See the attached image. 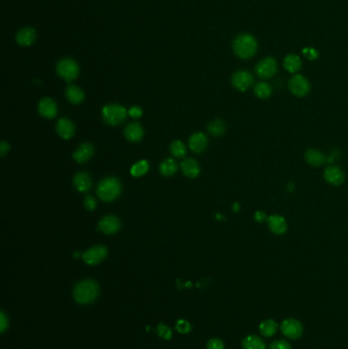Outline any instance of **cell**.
I'll use <instances>...</instances> for the list:
<instances>
[{
	"mask_svg": "<svg viewBox=\"0 0 348 349\" xmlns=\"http://www.w3.org/2000/svg\"><path fill=\"white\" fill-rule=\"evenodd\" d=\"M233 50L239 59L248 60L256 53L257 42L250 34H239L233 40Z\"/></svg>",
	"mask_w": 348,
	"mask_h": 349,
	"instance_id": "cell-1",
	"label": "cell"
},
{
	"mask_svg": "<svg viewBox=\"0 0 348 349\" xmlns=\"http://www.w3.org/2000/svg\"><path fill=\"white\" fill-rule=\"evenodd\" d=\"M98 295V285L92 280H84L74 288V298L81 304L93 302Z\"/></svg>",
	"mask_w": 348,
	"mask_h": 349,
	"instance_id": "cell-2",
	"label": "cell"
},
{
	"mask_svg": "<svg viewBox=\"0 0 348 349\" xmlns=\"http://www.w3.org/2000/svg\"><path fill=\"white\" fill-rule=\"evenodd\" d=\"M122 191L121 182L117 178H106L102 180L97 187L98 197L105 202L117 199Z\"/></svg>",
	"mask_w": 348,
	"mask_h": 349,
	"instance_id": "cell-3",
	"label": "cell"
},
{
	"mask_svg": "<svg viewBox=\"0 0 348 349\" xmlns=\"http://www.w3.org/2000/svg\"><path fill=\"white\" fill-rule=\"evenodd\" d=\"M127 110L125 107L119 104H109L103 107L102 117L103 120L112 126L122 124L127 118Z\"/></svg>",
	"mask_w": 348,
	"mask_h": 349,
	"instance_id": "cell-4",
	"label": "cell"
},
{
	"mask_svg": "<svg viewBox=\"0 0 348 349\" xmlns=\"http://www.w3.org/2000/svg\"><path fill=\"white\" fill-rule=\"evenodd\" d=\"M79 66L73 59H64L56 65V73L67 82H72L79 75Z\"/></svg>",
	"mask_w": 348,
	"mask_h": 349,
	"instance_id": "cell-5",
	"label": "cell"
},
{
	"mask_svg": "<svg viewBox=\"0 0 348 349\" xmlns=\"http://www.w3.org/2000/svg\"><path fill=\"white\" fill-rule=\"evenodd\" d=\"M289 89L297 97H304L310 91V84L306 78L301 75H294L289 80Z\"/></svg>",
	"mask_w": 348,
	"mask_h": 349,
	"instance_id": "cell-6",
	"label": "cell"
},
{
	"mask_svg": "<svg viewBox=\"0 0 348 349\" xmlns=\"http://www.w3.org/2000/svg\"><path fill=\"white\" fill-rule=\"evenodd\" d=\"M282 333L290 340H297L302 336L303 327L301 323L295 318H286L281 326Z\"/></svg>",
	"mask_w": 348,
	"mask_h": 349,
	"instance_id": "cell-7",
	"label": "cell"
},
{
	"mask_svg": "<svg viewBox=\"0 0 348 349\" xmlns=\"http://www.w3.org/2000/svg\"><path fill=\"white\" fill-rule=\"evenodd\" d=\"M278 65L275 59L268 56L259 61L255 67V72L257 76L262 79H270L277 73Z\"/></svg>",
	"mask_w": 348,
	"mask_h": 349,
	"instance_id": "cell-8",
	"label": "cell"
},
{
	"mask_svg": "<svg viewBox=\"0 0 348 349\" xmlns=\"http://www.w3.org/2000/svg\"><path fill=\"white\" fill-rule=\"evenodd\" d=\"M107 255V249L105 246L97 245L88 249L83 254L84 261L89 266H95L101 263Z\"/></svg>",
	"mask_w": 348,
	"mask_h": 349,
	"instance_id": "cell-9",
	"label": "cell"
},
{
	"mask_svg": "<svg viewBox=\"0 0 348 349\" xmlns=\"http://www.w3.org/2000/svg\"><path fill=\"white\" fill-rule=\"evenodd\" d=\"M253 83L252 75L244 70L237 71L232 77V85L239 91H246Z\"/></svg>",
	"mask_w": 348,
	"mask_h": 349,
	"instance_id": "cell-10",
	"label": "cell"
},
{
	"mask_svg": "<svg viewBox=\"0 0 348 349\" xmlns=\"http://www.w3.org/2000/svg\"><path fill=\"white\" fill-rule=\"evenodd\" d=\"M324 178L329 184L333 186H339L344 182L345 174L339 166L329 165L324 171Z\"/></svg>",
	"mask_w": 348,
	"mask_h": 349,
	"instance_id": "cell-11",
	"label": "cell"
},
{
	"mask_svg": "<svg viewBox=\"0 0 348 349\" xmlns=\"http://www.w3.org/2000/svg\"><path fill=\"white\" fill-rule=\"evenodd\" d=\"M99 229L107 235L115 234L121 229V222L120 220L114 216H106L101 219V221L98 224Z\"/></svg>",
	"mask_w": 348,
	"mask_h": 349,
	"instance_id": "cell-12",
	"label": "cell"
},
{
	"mask_svg": "<svg viewBox=\"0 0 348 349\" xmlns=\"http://www.w3.org/2000/svg\"><path fill=\"white\" fill-rule=\"evenodd\" d=\"M268 226L270 230L276 235H283L287 231V222L286 220L279 215H272L268 218Z\"/></svg>",
	"mask_w": 348,
	"mask_h": 349,
	"instance_id": "cell-13",
	"label": "cell"
},
{
	"mask_svg": "<svg viewBox=\"0 0 348 349\" xmlns=\"http://www.w3.org/2000/svg\"><path fill=\"white\" fill-rule=\"evenodd\" d=\"M208 146V138L204 133H194L189 139V147L195 153H201Z\"/></svg>",
	"mask_w": 348,
	"mask_h": 349,
	"instance_id": "cell-14",
	"label": "cell"
},
{
	"mask_svg": "<svg viewBox=\"0 0 348 349\" xmlns=\"http://www.w3.org/2000/svg\"><path fill=\"white\" fill-rule=\"evenodd\" d=\"M36 39V31L33 28H23L16 36V41L21 46H30Z\"/></svg>",
	"mask_w": 348,
	"mask_h": 349,
	"instance_id": "cell-15",
	"label": "cell"
},
{
	"mask_svg": "<svg viewBox=\"0 0 348 349\" xmlns=\"http://www.w3.org/2000/svg\"><path fill=\"white\" fill-rule=\"evenodd\" d=\"M38 109H39V113L46 119L54 118L57 112L56 104L51 98H43L39 102Z\"/></svg>",
	"mask_w": 348,
	"mask_h": 349,
	"instance_id": "cell-16",
	"label": "cell"
},
{
	"mask_svg": "<svg viewBox=\"0 0 348 349\" xmlns=\"http://www.w3.org/2000/svg\"><path fill=\"white\" fill-rule=\"evenodd\" d=\"M93 153H94L93 146L89 143H84L78 147V149L75 151L73 156L77 162L83 163V162L88 161L92 157Z\"/></svg>",
	"mask_w": 348,
	"mask_h": 349,
	"instance_id": "cell-17",
	"label": "cell"
},
{
	"mask_svg": "<svg viewBox=\"0 0 348 349\" xmlns=\"http://www.w3.org/2000/svg\"><path fill=\"white\" fill-rule=\"evenodd\" d=\"M181 167L184 174L188 178H196L200 172L199 163L193 158L184 159L181 163Z\"/></svg>",
	"mask_w": 348,
	"mask_h": 349,
	"instance_id": "cell-18",
	"label": "cell"
},
{
	"mask_svg": "<svg viewBox=\"0 0 348 349\" xmlns=\"http://www.w3.org/2000/svg\"><path fill=\"white\" fill-rule=\"evenodd\" d=\"M144 131L139 123H132L125 129V136L131 142H139L143 137Z\"/></svg>",
	"mask_w": 348,
	"mask_h": 349,
	"instance_id": "cell-19",
	"label": "cell"
},
{
	"mask_svg": "<svg viewBox=\"0 0 348 349\" xmlns=\"http://www.w3.org/2000/svg\"><path fill=\"white\" fill-rule=\"evenodd\" d=\"M56 131L59 135L64 139H70L74 136L75 127L74 124L68 119H61L56 125Z\"/></svg>",
	"mask_w": 348,
	"mask_h": 349,
	"instance_id": "cell-20",
	"label": "cell"
},
{
	"mask_svg": "<svg viewBox=\"0 0 348 349\" xmlns=\"http://www.w3.org/2000/svg\"><path fill=\"white\" fill-rule=\"evenodd\" d=\"M74 185L80 192H88L91 188V178L85 171L78 172L74 178Z\"/></svg>",
	"mask_w": 348,
	"mask_h": 349,
	"instance_id": "cell-21",
	"label": "cell"
},
{
	"mask_svg": "<svg viewBox=\"0 0 348 349\" xmlns=\"http://www.w3.org/2000/svg\"><path fill=\"white\" fill-rule=\"evenodd\" d=\"M304 158L312 166H321L326 161L325 154L317 149H308L304 154Z\"/></svg>",
	"mask_w": 348,
	"mask_h": 349,
	"instance_id": "cell-22",
	"label": "cell"
},
{
	"mask_svg": "<svg viewBox=\"0 0 348 349\" xmlns=\"http://www.w3.org/2000/svg\"><path fill=\"white\" fill-rule=\"evenodd\" d=\"M283 66L285 68V70L289 73L295 74L297 72L300 71L301 67H302V63L301 60L298 55L296 54H288L283 62Z\"/></svg>",
	"mask_w": 348,
	"mask_h": 349,
	"instance_id": "cell-23",
	"label": "cell"
},
{
	"mask_svg": "<svg viewBox=\"0 0 348 349\" xmlns=\"http://www.w3.org/2000/svg\"><path fill=\"white\" fill-rule=\"evenodd\" d=\"M66 96L69 99V101L73 104H79L84 100V92L81 88L75 85H71L67 88Z\"/></svg>",
	"mask_w": 348,
	"mask_h": 349,
	"instance_id": "cell-24",
	"label": "cell"
},
{
	"mask_svg": "<svg viewBox=\"0 0 348 349\" xmlns=\"http://www.w3.org/2000/svg\"><path fill=\"white\" fill-rule=\"evenodd\" d=\"M243 349H266L265 342L255 335H249L242 341Z\"/></svg>",
	"mask_w": 348,
	"mask_h": 349,
	"instance_id": "cell-25",
	"label": "cell"
},
{
	"mask_svg": "<svg viewBox=\"0 0 348 349\" xmlns=\"http://www.w3.org/2000/svg\"><path fill=\"white\" fill-rule=\"evenodd\" d=\"M278 331V324L274 319H266L259 325V332L265 337H272Z\"/></svg>",
	"mask_w": 348,
	"mask_h": 349,
	"instance_id": "cell-26",
	"label": "cell"
},
{
	"mask_svg": "<svg viewBox=\"0 0 348 349\" xmlns=\"http://www.w3.org/2000/svg\"><path fill=\"white\" fill-rule=\"evenodd\" d=\"M177 169H178V164L172 158L165 159L164 161L161 162L159 166V170L161 174H163V176L165 177L172 176V174L177 171Z\"/></svg>",
	"mask_w": 348,
	"mask_h": 349,
	"instance_id": "cell-27",
	"label": "cell"
},
{
	"mask_svg": "<svg viewBox=\"0 0 348 349\" xmlns=\"http://www.w3.org/2000/svg\"><path fill=\"white\" fill-rule=\"evenodd\" d=\"M272 92H273L272 87L266 82L257 83L254 86V94L256 97H258L260 99L269 98L272 95Z\"/></svg>",
	"mask_w": 348,
	"mask_h": 349,
	"instance_id": "cell-28",
	"label": "cell"
},
{
	"mask_svg": "<svg viewBox=\"0 0 348 349\" xmlns=\"http://www.w3.org/2000/svg\"><path fill=\"white\" fill-rule=\"evenodd\" d=\"M208 129H209V132L213 136H222L225 133V131H226V126H225L223 121L215 120L214 122H212L209 125Z\"/></svg>",
	"mask_w": 348,
	"mask_h": 349,
	"instance_id": "cell-29",
	"label": "cell"
},
{
	"mask_svg": "<svg viewBox=\"0 0 348 349\" xmlns=\"http://www.w3.org/2000/svg\"><path fill=\"white\" fill-rule=\"evenodd\" d=\"M149 164L146 160H141L133 165L131 168V174L134 177H142L143 174H145L148 171Z\"/></svg>",
	"mask_w": 348,
	"mask_h": 349,
	"instance_id": "cell-30",
	"label": "cell"
},
{
	"mask_svg": "<svg viewBox=\"0 0 348 349\" xmlns=\"http://www.w3.org/2000/svg\"><path fill=\"white\" fill-rule=\"evenodd\" d=\"M170 152L173 156L183 157L186 154V146L181 141L176 140L170 144Z\"/></svg>",
	"mask_w": 348,
	"mask_h": 349,
	"instance_id": "cell-31",
	"label": "cell"
},
{
	"mask_svg": "<svg viewBox=\"0 0 348 349\" xmlns=\"http://www.w3.org/2000/svg\"><path fill=\"white\" fill-rule=\"evenodd\" d=\"M270 349H292L289 342L286 340H276L271 343Z\"/></svg>",
	"mask_w": 348,
	"mask_h": 349,
	"instance_id": "cell-32",
	"label": "cell"
},
{
	"mask_svg": "<svg viewBox=\"0 0 348 349\" xmlns=\"http://www.w3.org/2000/svg\"><path fill=\"white\" fill-rule=\"evenodd\" d=\"M157 332H158V335L163 338V339H170L171 337V331L170 329L165 326V325H162L160 324L158 327H157Z\"/></svg>",
	"mask_w": 348,
	"mask_h": 349,
	"instance_id": "cell-33",
	"label": "cell"
},
{
	"mask_svg": "<svg viewBox=\"0 0 348 349\" xmlns=\"http://www.w3.org/2000/svg\"><path fill=\"white\" fill-rule=\"evenodd\" d=\"M207 349H225V346L222 340L218 338H214L209 341Z\"/></svg>",
	"mask_w": 348,
	"mask_h": 349,
	"instance_id": "cell-34",
	"label": "cell"
},
{
	"mask_svg": "<svg viewBox=\"0 0 348 349\" xmlns=\"http://www.w3.org/2000/svg\"><path fill=\"white\" fill-rule=\"evenodd\" d=\"M302 53L304 54V56L310 61H313V60H316L318 57V52L314 49V48H311V47H306V48H303L302 49Z\"/></svg>",
	"mask_w": 348,
	"mask_h": 349,
	"instance_id": "cell-35",
	"label": "cell"
},
{
	"mask_svg": "<svg viewBox=\"0 0 348 349\" xmlns=\"http://www.w3.org/2000/svg\"><path fill=\"white\" fill-rule=\"evenodd\" d=\"M176 329H177L178 332L186 334V333H188V332L191 330V326H190V324L187 323L186 321L180 319V321H178V323H177Z\"/></svg>",
	"mask_w": 348,
	"mask_h": 349,
	"instance_id": "cell-36",
	"label": "cell"
},
{
	"mask_svg": "<svg viewBox=\"0 0 348 349\" xmlns=\"http://www.w3.org/2000/svg\"><path fill=\"white\" fill-rule=\"evenodd\" d=\"M84 207L86 208L87 211H94L95 208H96V200L94 199V197L88 195L85 197V200H84Z\"/></svg>",
	"mask_w": 348,
	"mask_h": 349,
	"instance_id": "cell-37",
	"label": "cell"
},
{
	"mask_svg": "<svg viewBox=\"0 0 348 349\" xmlns=\"http://www.w3.org/2000/svg\"><path fill=\"white\" fill-rule=\"evenodd\" d=\"M129 114H130L132 118H134V119H138V118H140V117L142 115V109H141L140 106L134 105V106H132V107L130 108Z\"/></svg>",
	"mask_w": 348,
	"mask_h": 349,
	"instance_id": "cell-38",
	"label": "cell"
},
{
	"mask_svg": "<svg viewBox=\"0 0 348 349\" xmlns=\"http://www.w3.org/2000/svg\"><path fill=\"white\" fill-rule=\"evenodd\" d=\"M9 151H10L9 143H7V141H2V143H0V155H2V157H4Z\"/></svg>",
	"mask_w": 348,
	"mask_h": 349,
	"instance_id": "cell-39",
	"label": "cell"
},
{
	"mask_svg": "<svg viewBox=\"0 0 348 349\" xmlns=\"http://www.w3.org/2000/svg\"><path fill=\"white\" fill-rule=\"evenodd\" d=\"M254 220L257 223H264L265 221H268V218H267V215L264 212H257L254 215Z\"/></svg>",
	"mask_w": 348,
	"mask_h": 349,
	"instance_id": "cell-40",
	"label": "cell"
}]
</instances>
